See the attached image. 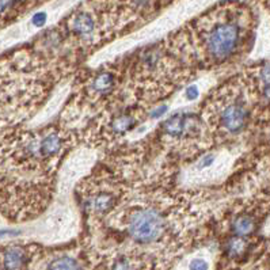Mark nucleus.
Returning a JSON list of instances; mask_svg holds the SVG:
<instances>
[{
  "instance_id": "obj_4",
  "label": "nucleus",
  "mask_w": 270,
  "mask_h": 270,
  "mask_svg": "<svg viewBox=\"0 0 270 270\" xmlns=\"http://www.w3.org/2000/svg\"><path fill=\"white\" fill-rule=\"evenodd\" d=\"M118 204V192L114 186H97L85 196V208L95 216L108 215Z\"/></svg>"
},
{
  "instance_id": "obj_3",
  "label": "nucleus",
  "mask_w": 270,
  "mask_h": 270,
  "mask_svg": "<svg viewBox=\"0 0 270 270\" xmlns=\"http://www.w3.org/2000/svg\"><path fill=\"white\" fill-rule=\"evenodd\" d=\"M166 215L154 205H136L129 208L123 216V224L128 236L140 244L158 242L167 231Z\"/></svg>"
},
{
  "instance_id": "obj_8",
  "label": "nucleus",
  "mask_w": 270,
  "mask_h": 270,
  "mask_svg": "<svg viewBox=\"0 0 270 270\" xmlns=\"http://www.w3.org/2000/svg\"><path fill=\"white\" fill-rule=\"evenodd\" d=\"M27 261V253L24 247H7L2 254V266L3 270H20Z\"/></svg>"
},
{
  "instance_id": "obj_12",
  "label": "nucleus",
  "mask_w": 270,
  "mask_h": 270,
  "mask_svg": "<svg viewBox=\"0 0 270 270\" xmlns=\"http://www.w3.org/2000/svg\"><path fill=\"white\" fill-rule=\"evenodd\" d=\"M247 242L244 238L234 236L227 242V253L230 257H239L246 251Z\"/></svg>"
},
{
  "instance_id": "obj_7",
  "label": "nucleus",
  "mask_w": 270,
  "mask_h": 270,
  "mask_svg": "<svg viewBox=\"0 0 270 270\" xmlns=\"http://www.w3.org/2000/svg\"><path fill=\"white\" fill-rule=\"evenodd\" d=\"M139 123V118L136 117L135 113L128 112H118L110 117L109 122L105 127V131L108 132L110 137H118V136L127 135L128 132L133 131Z\"/></svg>"
},
{
  "instance_id": "obj_1",
  "label": "nucleus",
  "mask_w": 270,
  "mask_h": 270,
  "mask_svg": "<svg viewBox=\"0 0 270 270\" xmlns=\"http://www.w3.org/2000/svg\"><path fill=\"white\" fill-rule=\"evenodd\" d=\"M243 41V29L235 16L221 15L205 24L198 34V60L205 66H220L234 57Z\"/></svg>"
},
{
  "instance_id": "obj_10",
  "label": "nucleus",
  "mask_w": 270,
  "mask_h": 270,
  "mask_svg": "<svg viewBox=\"0 0 270 270\" xmlns=\"http://www.w3.org/2000/svg\"><path fill=\"white\" fill-rule=\"evenodd\" d=\"M48 270H81V266L76 259L70 255H63V257L53 259L49 263Z\"/></svg>"
},
{
  "instance_id": "obj_13",
  "label": "nucleus",
  "mask_w": 270,
  "mask_h": 270,
  "mask_svg": "<svg viewBox=\"0 0 270 270\" xmlns=\"http://www.w3.org/2000/svg\"><path fill=\"white\" fill-rule=\"evenodd\" d=\"M112 270H131V262L127 258H118L112 265Z\"/></svg>"
},
{
  "instance_id": "obj_19",
  "label": "nucleus",
  "mask_w": 270,
  "mask_h": 270,
  "mask_svg": "<svg viewBox=\"0 0 270 270\" xmlns=\"http://www.w3.org/2000/svg\"><path fill=\"white\" fill-rule=\"evenodd\" d=\"M166 112H167V106L166 105H162V106H159V108H156L154 112L151 113V118H154V120L160 118L162 116H164V113Z\"/></svg>"
},
{
  "instance_id": "obj_5",
  "label": "nucleus",
  "mask_w": 270,
  "mask_h": 270,
  "mask_svg": "<svg viewBox=\"0 0 270 270\" xmlns=\"http://www.w3.org/2000/svg\"><path fill=\"white\" fill-rule=\"evenodd\" d=\"M118 77L113 70L102 68L89 76L86 83V90L91 99H105L110 97L117 89Z\"/></svg>"
},
{
  "instance_id": "obj_9",
  "label": "nucleus",
  "mask_w": 270,
  "mask_h": 270,
  "mask_svg": "<svg viewBox=\"0 0 270 270\" xmlns=\"http://www.w3.org/2000/svg\"><path fill=\"white\" fill-rule=\"evenodd\" d=\"M255 228H257V219L251 213H239L231 221V231L235 234V236H240V238L251 235L255 231Z\"/></svg>"
},
{
  "instance_id": "obj_17",
  "label": "nucleus",
  "mask_w": 270,
  "mask_h": 270,
  "mask_svg": "<svg viewBox=\"0 0 270 270\" xmlns=\"http://www.w3.org/2000/svg\"><path fill=\"white\" fill-rule=\"evenodd\" d=\"M31 22H33V25L37 27H41L45 25V22H47V14L45 12H37L34 16H33V19H31Z\"/></svg>"
},
{
  "instance_id": "obj_2",
  "label": "nucleus",
  "mask_w": 270,
  "mask_h": 270,
  "mask_svg": "<svg viewBox=\"0 0 270 270\" xmlns=\"http://www.w3.org/2000/svg\"><path fill=\"white\" fill-rule=\"evenodd\" d=\"M209 108V121L220 133L238 135L244 131L250 120V110L243 99V94L232 89L224 93L221 90Z\"/></svg>"
},
{
  "instance_id": "obj_15",
  "label": "nucleus",
  "mask_w": 270,
  "mask_h": 270,
  "mask_svg": "<svg viewBox=\"0 0 270 270\" xmlns=\"http://www.w3.org/2000/svg\"><path fill=\"white\" fill-rule=\"evenodd\" d=\"M198 95H200V91H198V87H197V86L192 85L185 90V98L188 100L197 99V98H198Z\"/></svg>"
},
{
  "instance_id": "obj_6",
  "label": "nucleus",
  "mask_w": 270,
  "mask_h": 270,
  "mask_svg": "<svg viewBox=\"0 0 270 270\" xmlns=\"http://www.w3.org/2000/svg\"><path fill=\"white\" fill-rule=\"evenodd\" d=\"M68 30L74 35H76L79 39L93 38L97 30V22L93 18V15L87 11L75 12L68 20Z\"/></svg>"
},
{
  "instance_id": "obj_18",
  "label": "nucleus",
  "mask_w": 270,
  "mask_h": 270,
  "mask_svg": "<svg viewBox=\"0 0 270 270\" xmlns=\"http://www.w3.org/2000/svg\"><path fill=\"white\" fill-rule=\"evenodd\" d=\"M16 0H0V15L15 6Z\"/></svg>"
},
{
  "instance_id": "obj_14",
  "label": "nucleus",
  "mask_w": 270,
  "mask_h": 270,
  "mask_svg": "<svg viewBox=\"0 0 270 270\" xmlns=\"http://www.w3.org/2000/svg\"><path fill=\"white\" fill-rule=\"evenodd\" d=\"M213 162H215V155H212V154L205 155L204 158L201 159L200 162H198V166H197V169H198V170H204V169H206V167L211 166Z\"/></svg>"
},
{
  "instance_id": "obj_11",
  "label": "nucleus",
  "mask_w": 270,
  "mask_h": 270,
  "mask_svg": "<svg viewBox=\"0 0 270 270\" xmlns=\"http://www.w3.org/2000/svg\"><path fill=\"white\" fill-rule=\"evenodd\" d=\"M258 79L259 89H261V94H262L263 99L270 100V63L263 64L258 70Z\"/></svg>"
},
{
  "instance_id": "obj_20",
  "label": "nucleus",
  "mask_w": 270,
  "mask_h": 270,
  "mask_svg": "<svg viewBox=\"0 0 270 270\" xmlns=\"http://www.w3.org/2000/svg\"><path fill=\"white\" fill-rule=\"evenodd\" d=\"M18 235V232L15 231H0V238H3V236H14Z\"/></svg>"
},
{
  "instance_id": "obj_16",
  "label": "nucleus",
  "mask_w": 270,
  "mask_h": 270,
  "mask_svg": "<svg viewBox=\"0 0 270 270\" xmlns=\"http://www.w3.org/2000/svg\"><path fill=\"white\" fill-rule=\"evenodd\" d=\"M190 270H209L208 263L204 259H193L190 262Z\"/></svg>"
}]
</instances>
